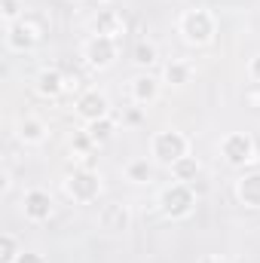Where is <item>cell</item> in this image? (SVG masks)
I'll use <instances>...</instances> for the list:
<instances>
[{"label":"cell","instance_id":"6da1fadb","mask_svg":"<svg viewBox=\"0 0 260 263\" xmlns=\"http://www.w3.org/2000/svg\"><path fill=\"white\" fill-rule=\"evenodd\" d=\"M178 31L184 34V40L190 46H208L217 34V22L214 15L205 9V6H196V9H187L178 22Z\"/></svg>","mask_w":260,"mask_h":263},{"label":"cell","instance_id":"7a4b0ae2","mask_svg":"<svg viewBox=\"0 0 260 263\" xmlns=\"http://www.w3.org/2000/svg\"><path fill=\"white\" fill-rule=\"evenodd\" d=\"M150 153H153V159L159 162V165H175L181 156H187L190 153V141H187V135H181V132L175 129H162L153 135V141H150Z\"/></svg>","mask_w":260,"mask_h":263},{"label":"cell","instance_id":"3957f363","mask_svg":"<svg viewBox=\"0 0 260 263\" xmlns=\"http://www.w3.org/2000/svg\"><path fill=\"white\" fill-rule=\"evenodd\" d=\"M159 208H162V214L172 217V220H184V217H190V211L196 208L193 184H181V181H175L172 187H165L162 196H159Z\"/></svg>","mask_w":260,"mask_h":263},{"label":"cell","instance_id":"277c9868","mask_svg":"<svg viewBox=\"0 0 260 263\" xmlns=\"http://www.w3.org/2000/svg\"><path fill=\"white\" fill-rule=\"evenodd\" d=\"M65 190L73 202H95L101 193V178L95 168H73L65 178Z\"/></svg>","mask_w":260,"mask_h":263},{"label":"cell","instance_id":"5b68a950","mask_svg":"<svg viewBox=\"0 0 260 263\" xmlns=\"http://www.w3.org/2000/svg\"><path fill=\"white\" fill-rule=\"evenodd\" d=\"M254 138L248 135V132H230L224 141H220V156L230 162V165H236V168H242V165H248V162H254Z\"/></svg>","mask_w":260,"mask_h":263},{"label":"cell","instance_id":"8992f818","mask_svg":"<svg viewBox=\"0 0 260 263\" xmlns=\"http://www.w3.org/2000/svg\"><path fill=\"white\" fill-rule=\"evenodd\" d=\"M117 40H110V37H101V34H92L89 40H86V46H83V59H86V65L95 67V70H107V67L117 62Z\"/></svg>","mask_w":260,"mask_h":263},{"label":"cell","instance_id":"52a82bcc","mask_svg":"<svg viewBox=\"0 0 260 263\" xmlns=\"http://www.w3.org/2000/svg\"><path fill=\"white\" fill-rule=\"evenodd\" d=\"M40 43V28L31 18H18L12 25H6V46L12 52H31Z\"/></svg>","mask_w":260,"mask_h":263},{"label":"cell","instance_id":"ba28073f","mask_svg":"<svg viewBox=\"0 0 260 263\" xmlns=\"http://www.w3.org/2000/svg\"><path fill=\"white\" fill-rule=\"evenodd\" d=\"M77 114H80V120H86V123L104 120V117H110V101H107L104 92H98V89H86V92L77 98Z\"/></svg>","mask_w":260,"mask_h":263},{"label":"cell","instance_id":"9c48e42d","mask_svg":"<svg viewBox=\"0 0 260 263\" xmlns=\"http://www.w3.org/2000/svg\"><path fill=\"white\" fill-rule=\"evenodd\" d=\"M52 208H55L52 196H49L46 190H40V187L28 190L25 199H22V211H25V217H28V220H34V223L49 220V217H52Z\"/></svg>","mask_w":260,"mask_h":263},{"label":"cell","instance_id":"30bf717a","mask_svg":"<svg viewBox=\"0 0 260 263\" xmlns=\"http://www.w3.org/2000/svg\"><path fill=\"white\" fill-rule=\"evenodd\" d=\"M34 89L43 98H59L62 92H67V77L59 67H43L37 73V80H34Z\"/></svg>","mask_w":260,"mask_h":263},{"label":"cell","instance_id":"8fae6325","mask_svg":"<svg viewBox=\"0 0 260 263\" xmlns=\"http://www.w3.org/2000/svg\"><path fill=\"white\" fill-rule=\"evenodd\" d=\"M98 223H101V230H107V233H126L129 223H132L129 208L120 205V202H110V205H104V208L98 211Z\"/></svg>","mask_w":260,"mask_h":263},{"label":"cell","instance_id":"7c38bea8","mask_svg":"<svg viewBox=\"0 0 260 263\" xmlns=\"http://www.w3.org/2000/svg\"><path fill=\"white\" fill-rule=\"evenodd\" d=\"M95 34L110 37V40H120V37L126 34V18H123V12H117V9H101V12L95 15Z\"/></svg>","mask_w":260,"mask_h":263},{"label":"cell","instance_id":"4fadbf2b","mask_svg":"<svg viewBox=\"0 0 260 263\" xmlns=\"http://www.w3.org/2000/svg\"><path fill=\"white\" fill-rule=\"evenodd\" d=\"M132 98H135V104H153L156 98H159V80L156 77H150V73H141V77H135L129 86Z\"/></svg>","mask_w":260,"mask_h":263},{"label":"cell","instance_id":"5bb4252c","mask_svg":"<svg viewBox=\"0 0 260 263\" xmlns=\"http://www.w3.org/2000/svg\"><path fill=\"white\" fill-rule=\"evenodd\" d=\"M236 196H239L242 205H248V208H260V172L242 175L236 181Z\"/></svg>","mask_w":260,"mask_h":263},{"label":"cell","instance_id":"9a60e30c","mask_svg":"<svg viewBox=\"0 0 260 263\" xmlns=\"http://www.w3.org/2000/svg\"><path fill=\"white\" fill-rule=\"evenodd\" d=\"M46 135H49L46 123H43V120H37V117H25V120L15 126V138H18L22 144H43V141H46Z\"/></svg>","mask_w":260,"mask_h":263},{"label":"cell","instance_id":"2e32d148","mask_svg":"<svg viewBox=\"0 0 260 263\" xmlns=\"http://www.w3.org/2000/svg\"><path fill=\"white\" fill-rule=\"evenodd\" d=\"M172 175H175V181H181V184H193L196 178H199V159L196 156H181L175 165H172Z\"/></svg>","mask_w":260,"mask_h":263},{"label":"cell","instance_id":"e0dca14e","mask_svg":"<svg viewBox=\"0 0 260 263\" xmlns=\"http://www.w3.org/2000/svg\"><path fill=\"white\" fill-rule=\"evenodd\" d=\"M162 77H165V83H172V86H184V83H190L193 67L187 65V62H169L165 70H162Z\"/></svg>","mask_w":260,"mask_h":263},{"label":"cell","instance_id":"ac0fdd59","mask_svg":"<svg viewBox=\"0 0 260 263\" xmlns=\"http://www.w3.org/2000/svg\"><path fill=\"white\" fill-rule=\"evenodd\" d=\"M114 129H117L114 117H104V120L86 123V132H89V138H92L95 144H104V141H110V138H114Z\"/></svg>","mask_w":260,"mask_h":263},{"label":"cell","instance_id":"d6986e66","mask_svg":"<svg viewBox=\"0 0 260 263\" xmlns=\"http://www.w3.org/2000/svg\"><path fill=\"white\" fill-rule=\"evenodd\" d=\"M126 178H129L132 184H150L153 181V165L147 159H132L129 165H126Z\"/></svg>","mask_w":260,"mask_h":263},{"label":"cell","instance_id":"ffe728a7","mask_svg":"<svg viewBox=\"0 0 260 263\" xmlns=\"http://www.w3.org/2000/svg\"><path fill=\"white\" fill-rule=\"evenodd\" d=\"M22 245H18V239L12 236V233H3L0 236V263H18L22 257Z\"/></svg>","mask_w":260,"mask_h":263},{"label":"cell","instance_id":"44dd1931","mask_svg":"<svg viewBox=\"0 0 260 263\" xmlns=\"http://www.w3.org/2000/svg\"><path fill=\"white\" fill-rule=\"evenodd\" d=\"M132 62H135L138 67L156 65V46H153V43H147V40H141V43L132 49Z\"/></svg>","mask_w":260,"mask_h":263},{"label":"cell","instance_id":"7402d4cb","mask_svg":"<svg viewBox=\"0 0 260 263\" xmlns=\"http://www.w3.org/2000/svg\"><path fill=\"white\" fill-rule=\"evenodd\" d=\"M22 0H0V15H3V22L6 25H12V22H18L22 18Z\"/></svg>","mask_w":260,"mask_h":263},{"label":"cell","instance_id":"603a6c76","mask_svg":"<svg viewBox=\"0 0 260 263\" xmlns=\"http://www.w3.org/2000/svg\"><path fill=\"white\" fill-rule=\"evenodd\" d=\"M89 147H95V141L89 138V132H77L73 135V153H86Z\"/></svg>","mask_w":260,"mask_h":263},{"label":"cell","instance_id":"cb8c5ba5","mask_svg":"<svg viewBox=\"0 0 260 263\" xmlns=\"http://www.w3.org/2000/svg\"><path fill=\"white\" fill-rule=\"evenodd\" d=\"M18 263H46V257H43L40 251H22Z\"/></svg>","mask_w":260,"mask_h":263},{"label":"cell","instance_id":"d4e9b609","mask_svg":"<svg viewBox=\"0 0 260 263\" xmlns=\"http://www.w3.org/2000/svg\"><path fill=\"white\" fill-rule=\"evenodd\" d=\"M248 73H251V80L260 86V55H254V59L248 62Z\"/></svg>","mask_w":260,"mask_h":263},{"label":"cell","instance_id":"484cf974","mask_svg":"<svg viewBox=\"0 0 260 263\" xmlns=\"http://www.w3.org/2000/svg\"><path fill=\"white\" fill-rule=\"evenodd\" d=\"M141 120H144V110H138V107H135V110H129V114L123 117V123H129V126H138Z\"/></svg>","mask_w":260,"mask_h":263},{"label":"cell","instance_id":"4316f807","mask_svg":"<svg viewBox=\"0 0 260 263\" xmlns=\"http://www.w3.org/2000/svg\"><path fill=\"white\" fill-rule=\"evenodd\" d=\"M199 263H227L224 257H214V254H208V257H202Z\"/></svg>","mask_w":260,"mask_h":263},{"label":"cell","instance_id":"83f0119b","mask_svg":"<svg viewBox=\"0 0 260 263\" xmlns=\"http://www.w3.org/2000/svg\"><path fill=\"white\" fill-rule=\"evenodd\" d=\"M245 98H248L251 104H260V92H245Z\"/></svg>","mask_w":260,"mask_h":263}]
</instances>
